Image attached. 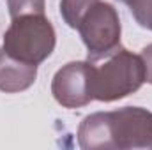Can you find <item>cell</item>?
Masks as SVG:
<instances>
[{
  "label": "cell",
  "instance_id": "cell-1",
  "mask_svg": "<svg viewBox=\"0 0 152 150\" xmlns=\"http://www.w3.org/2000/svg\"><path fill=\"white\" fill-rule=\"evenodd\" d=\"M78 145L85 150H152V111L126 106L87 115L78 127Z\"/></svg>",
  "mask_w": 152,
  "mask_h": 150
},
{
  "label": "cell",
  "instance_id": "cell-2",
  "mask_svg": "<svg viewBox=\"0 0 152 150\" xmlns=\"http://www.w3.org/2000/svg\"><path fill=\"white\" fill-rule=\"evenodd\" d=\"M103 60L101 66L92 67L94 101L112 103L124 99L145 83V67L140 55L118 48Z\"/></svg>",
  "mask_w": 152,
  "mask_h": 150
},
{
  "label": "cell",
  "instance_id": "cell-3",
  "mask_svg": "<svg viewBox=\"0 0 152 150\" xmlns=\"http://www.w3.org/2000/svg\"><path fill=\"white\" fill-rule=\"evenodd\" d=\"M57 36L51 21L44 12H28L12 18L4 34V50L11 57L39 66L55 50Z\"/></svg>",
  "mask_w": 152,
  "mask_h": 150
},
{
  "label": "cell",
  "instance_id": "cell-4",
  "mask_svg": "<svg viewBox=\"0 0 152 150\" xmlns=\"http://www.w3.org/2000/svg\"><path fill=\"white\" fill-rule=\"evenodd\" d=\"M75 30L87 46L88 62H97L120 48V18L112 4L94 0L78 18Z\"/></svg>",
  "mask_w": 152,
  "mask_h": 150
},
{
  "label": "cell",
  "instance_id": "cell-5",
  "mask_svg": "<svg viewBox=\"0 0 152 150\" xmlns=\"http://www.w3.org/2000/svg\"><path fill=\"white\" fill-rule=\"evenodd\" d=\"M92 62H69L58 69L51 81L55 101L69 110L87 106L94 101L92 95Z\"/></svg>",
  "mask_w": 152,
  "mask_h": 150
},
{
  "label": "cell",
  "instance_id": "cell-6",
  "mask_svg": "<svg viewBox=\"0 0 152 150\" xmlns=\"http://www.w3.org/2000/svg\"><path fill=\"white\" fill-rule=\"evenodd\" d=\"M37 78V66L21 62L0 48V92L16 94L30 88Z\"/></svg>",
  "mask_w": 152,
  "mask_h": 150
},
{
  "label": "cell",
  "instance_id": "cell-7",
  "mask_svg": "<svg viewBox=\"0 0 152 150\" xmlns=\"http://www.w3.org/2000/svg\"><path fill=\"white\" fill-rule=\"evenodd\" d=\"M133 18L136 20V23L147 30H152V0H122Z\"/></svg>",
  "mask_w": 152,
  "mask_h": 150
},
{
  "label": "cell",
  "instance_id": "cell-8",
  "mask_svg": "<svg viewBox=\"0 0 152 150\" xmlns=\"http://www.w3.org/2000/svg\"><path fill=\"white\" fill-rule=\"evenodd\" d=\"M94 0H60V14L67 27L75 28L78 18L85 12V9L92 4Z\"/></svg>",
  "mask_w": 152,
  "mask_h": 150
},
{
  "label": "cell",
  "instance_id": "cell-9",
  "mask_svg": "<svg viewBox=\"0 0 152 150\" xmlns=\"http://www.w3.org/2000/svg\"><path fill=\"white\" fill-rule=\"evenodd\" d=\"M11 18L28 12H44V0H7Z\"/></svg>",
  "mask_w": 152,
  "mask_h": 150
},
{
  "label": "cell",
  "instance_id": "cell-10",
  "mask_svg": "<svg viewBox=\"0 0 152 150\" xmlns=\"http://www.w3.org/2000/svg\"><path fill=\"white\" fill-rule=\"evenodd\" d=\"M140 57H142L143 67H145V81L152 85V42L142 50V55Z\"/></svg>",
  "mask_w": 152,
  "mask_h": 150
},
{
  "label": "cell",
  "instance_id": "cell-11",
  "mask_svg": "<svg viewBox=\"0 0 152 150\" xmlns=\"http://www.w3.org/2000/svg\"><path fill=\"white\" fill-rule=\"evenodd\" d=\"M120 2H122V0H120Z\"/></svg>",
  "mask_w": 152,
  "mask_h": 150
}]
</instances>
